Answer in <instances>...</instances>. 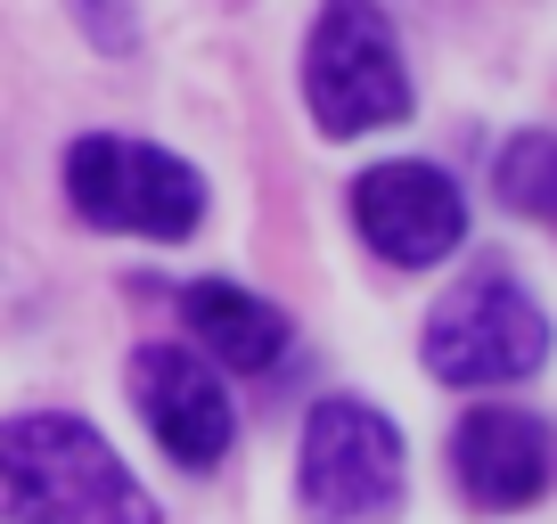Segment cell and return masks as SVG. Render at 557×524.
Returning <instances> with one entry per match:
<instances>
[{"instance_id":"8","label":"cell","mask_w":557,"mask_h":524,"mask_svg":"<svg viewBox=\"0 0 557 524\" xmlns=\"http://www.w3.org/2000/svg\"><path fill=\"white\" fill-rule=\"evenodd\" d=\"M451 475H459V500L468 508L508 516V508H533L541 491H549L557 442H549V426L524 419V410H468V419L451 426Z\"/></svg>"},{"instance_id":"4","label":"cell","mask_w":557,"mask_h":524,"mask_svg":"<svg viewBox=\"0 0 557 524\" xmlns=\"http://www.w3.org/2000/svg\"><path fill=\"white\" fill-rule=\"evenodd\" d=\"M549 361V320L508 271H475L426 312V369L443 385H517Z\"/></svg>"},{"instance_id":"3","label":"cell","mask_w":557,"mask_h":524,"mask_svg":"<svg viewBox=\"0 0 557 524\" xmlns=\"http://www.w3.org/2000/svg\"><path fill=\"white\" fill-rule=\"evenodd\" d=\"M66 197L90 229H132V238H189L206 222V180L148 140L90 132L66 148Z\"/></svg>"},{"instance_id":"1","label":"cell","mask_w":557,"mask_h":524,"mask_svg":"<svg viewBox=\"0 0 557 524\" xmlns=\"http://www.w3.org/2000/svg\"><path fill=\"white\" fill-rule=\"evenodd\" d=\"M0 524H157V500L132 484L107 435L83 419H0Z\"/></svg>"},{"instance_id":"6","label":"cell","mask_w":557,"mask_h":524,"mask_svg":"<svg viewBox=\"0 0 557 524\" xmlns=\"http://www.w3.org/2000/svg\"><path fill=\"white\" fill-rule=\"evenodd\" d=\"M352 222H361V238L377 246L385 262L426 271V262H443L468 238V197H459L451 173L401 157V164H369V173L352 180Z\"/></svg>"},{"instance_id":"9","label":"cell","mask_w":557,"mask_h":524,"mask_svg":"<svg viewBox=\"0 0 557 524\" xmlns=\"http://www.w3.org/2000/svg\"><path fill=\"white\" fill-rule=\"evenodd\" d=\"M181 320H189V328L206 336V352L230 361V369H271L278 352H287V312L246 296V287H230V279L181 287Z\"/></svg>"},{"instance_id":"5","label":"cell","mask_w":557,"mask_h":524,"mask_svg":"<svg viewBox=\"0 0 557 524\" xmlns=\"http://www.w3.org/2000/svg\"><path fill=\"white\" fill-rule=\"evenodd\" d=\"M304 508L320 524H377L401 508V435L361 394H336L304 426Z\"/></svg>"},{"instance_id":"10","label":"cell","mask_w":557,"mask_h":524,"mask_svg":"<svg viewBox=\"0 0 557 524\" xmlns=\"http://www.w3.org/2000/svg\"><path fill=\"white\" fill-rule=\"evenodd\" d=\"M500 197L508 213L557 229V132H524V140L500 148Z\"/></svg>"},{"instance_id":"2","label":"cell","mask_w":557,"mask_h":524,"mask_svg":"<svg viewBox=\"0 0 557 524\" xmlns=\"http://www.w3.org/2000/svg\"><path fill=\"white\" fill-rule=\"evenodd\" d=\"M304 99L329 140H361L410 115V74H401L394 25L377 0H329L304 50Z\"/></svg>"},{"instance_id":"7","label":"cell","mask_w":557,"mask_h":524,"mask_svg":"<svg viewBox=\"0 0 557 524\" xmlns=\"http://www.w3.org/2000/svg\"><path fill=\"white\" fill-rule=\"evenodd\" d=\"M132 402H139V419H148V435H157L181 467H213V459L230 451V435H238L222 377H213L189 345H148L139 352L132 361Z\"/></svg>"},{"instance_id":"11","label":"cell","mask_w":557,"mask_h":524,"mask_svg":"<svg viewBox=\"0 0 557 524\" xmlns=\"http://www.w3.org/2000/svg\"><path fill=\"white\" fill-rule=\"evenodd\" d=\"M83 9H90V34H99L107 50H123V25H115L123 9H115V0H83Z\"/></svg>"}]
</instances>
